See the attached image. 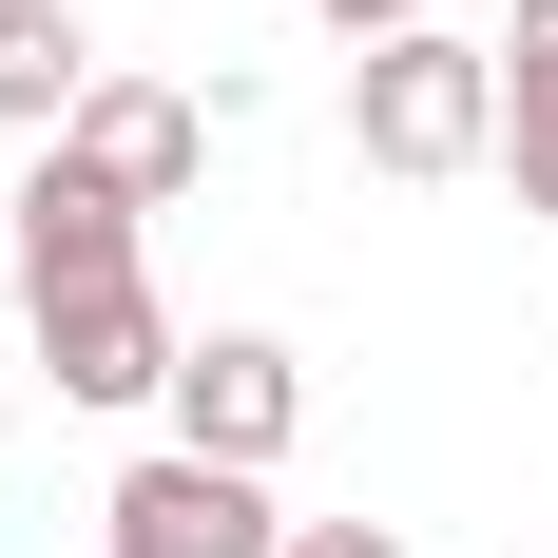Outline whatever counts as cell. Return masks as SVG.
<instances>
[{"label": "cell", "mask_w": 558, "mask_h": 558, "mask_svg": "<svg viewBox=\"0 0 558 558\" xmlns=\"http://www.w3.org/2000/svg\"><path fill=\"white\" fill-rule=\"evenodd\" d=\"M347 155L366 173H482L501 155V39H444V20L366 39L347 58Z\"/></svg>", "instance_id": "6da1fadb"}, {"label": "cell", "mask_w": 558, "mask_h": 558, "mask_svg": "<svg viewBox=\"0 0 558 558\" xmlns=\"http://www.w3.org/2000/svg\"><path fill=\"white\" fill-rule=\"evenodd\" d=\"M97 539H116V558H289V520H270V482H251V462L155 444V462L97 501Z\"/></svg>", "instance_id": "7a4b0ae2"}, {"label": "cell", "mask_w": 558, "mask_h": 558, "mask_svg": "<svg viewBox=\"0 0 558 558\" xmlns=\"http://www.w3.org/2000/svg\"><path fill=\"white\" fill-rule=\"evenodd\" d=\"M289 424H308V366H289L270 328H193V347H173V444H193V462H251V482H270Z\"/></svg>", "instance_id": "3957f363"}, {"label": "cell", "mask_w": 558, "mask_h": 558, "mask_svg": "<svg viewBox=\"0 0 558 558\" xmlns=\"http://www.w3.org/2000/svg\"><path fill=\"white\" fill-rule=\"evenodd\" d=\"M173 308H155V270H116V289H58L39 308V366H58V404H173Z\"/></svg>", "instance_id": "277c9868"}, {"label": "cell", "mask_w": 558, "mask_h": 558, "mask_svg": "<svg viewBox=\"0 0 558 558\" xmlns=\"http://www.w3.org/2000/svg\"><path fill=\"white\" fill-rule=\"evenodd\" d=\"M39 155H77L97 193H135V213H173V193H193V155H213V116L173 97V77H97V97L58 116Z\"/></svg>", "instance_id": "5b68a950"}, {"label": "cell", "mask_w": 558, "mask_h": 558, "mask_svg": "<svg viewBox=\"0 0 558 558\" xmlns=\"http://www.w3.org/2000/svg\"><path fill=\"white\" fill-rule=\"evenodd\" d=\"M135 231H155L135 193H97L77 155H39V173H20V308H58V289H116V270H135Z\"/></svg>", "instance_id": "8992f818"}, {"label": "cell", "mask_w": 558, "mask_h": 558, "mask_svg": "<svg viewBox=\"0 0 558 558\" xmlns=\"http://www.w3.org/2000/svg\"><path fill=\"white\" fill-rule=\"evenodd\" d=\"M97 77H116V58L77 39V0H0V135H58Z\"/></svg>", "instance_id": "52a82bcc"}, {"label": "cell", "mask_w": 558, "mask_h": 558, "mask_svg": "<svg viewBox=\"0 0 558 558\" xmlns=\"http://www.w3.org/2000/svg\"><path fill=\"white\" fill-rule=\"evenodd\" d=\"M501 173L520 213H558V58H501Z\"/></svg>", "instance_id": "ba28073f"}, {"label": "cell", "mask_w": 558, "mask_h": 558, "mask_svg": "<svg viewBox=\"0 0 558 558\" xmlns=\"http://www.w3.org/2000/svg\"><path fill=\"white\" fill-rule=\"evenodd\" d=\"M308 20H328V39L366 58V39H404V20H444V0H308Z\"/></svg>", "instance_id": "9c48e42d"}, {"label": "cell", "mask_w": 558, "mask_h": 558, "mask_svg": "<svg viewBox=\"0 0 558 558\" xmlns=\"http://www.w3.org/2000/svg\"><path fill=\"white\" fill-rule=\"evenodd\" d=\"M289 558H404L386 520H289Z\"/></svg>", "instance_id": "30bf717a"}, {"label": "cell", "mask_w": 558, "mask_h": 558, "mask_svg": "<svg viewBox=\"0 0 558 558\" xmlns=\"http://www.w3.org/2000/svg\"><path fill=\"white\" fill-rule=\"evenodd\" d=\"M0 424H20V366H0Z\"/></svg>", "instance_id": "8fae6325"}]
</instances>
